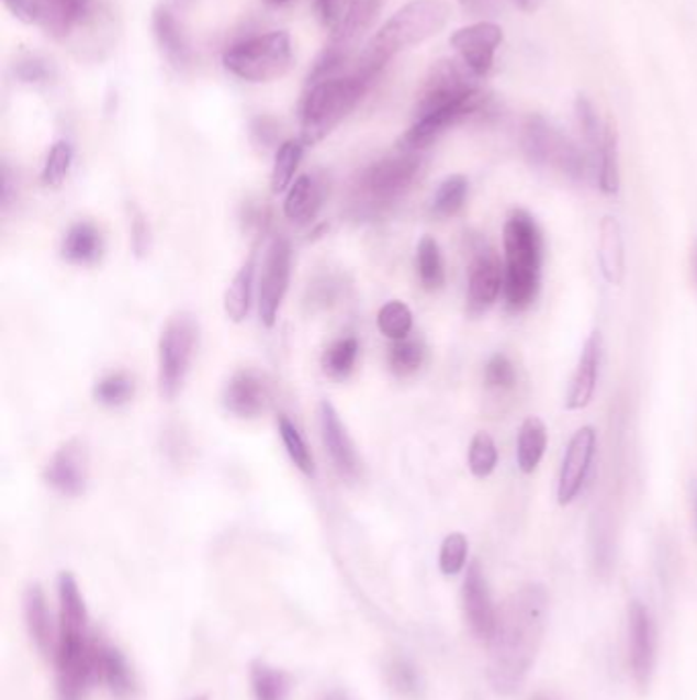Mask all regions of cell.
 <instances>
[{"instance_id": "7bdbcfd3", "label": "cell", "mask_w": 697, "mask_h": 700, "mask_svg": "<svg viewBox=\"0 0 697 700\" xmlns=\"http://www.w3.org/2000/svg\"><path fill=\"white\" fill-rule=\"evenodd\" d=\"M497 447H495V441L491 438V434L476 433L471 441V447H469V469L473 476L479 479H485L490 477L495 467H497Z\"/></svg>"}, {"instance_id": "52a82bcc", "label": "cell", "mask_w": 697, "mask_h": 700, "mask_svg": "<svg viewBox=\"0 0 697 700\" xmlns=\"http://www.w3.org/2000/svg\"><path fill=\"white\" fill-rule=\"evenodd\" d=\"M421 168V156L417 152L401 149L400 154L386 156L367 166L355 182V201L364 209L389 208L409 191Z\"/></svg>"}, {"instance_id": "9c48e42d", "label": "cell", "mask_w": 697, "mask_h": 700, "mask_svg": "<svg viewBox=\"0 0 697 700\" xmlns=\"http://www.w3.org/2000/svg\"><path fill=\"white\" fill-rule=\"evenodd\" d=\"M479 80L481 76L475 75L460 58L436 62L428 76L424 78L416 107V120L469 103L481 92Z\"/></svg>"}, {"instance_id": "94428289", "label": "cell", "mask_w": 697, "mask_h": 700, "mask_svg": "<svg viewBox=\"0 0 697 700\" xmlns=\"http://www.w3.org/2000/svg\"><path fill=\"white\" fill-rule=\"evenodd\" d=\"M193 700H209L207 697H196V699Z\"/></svg>"}, {"instance_id": "603a6c76", "label": "cell", "mask_w": 697, "mask_h": 700, "mask_svg": "<svg viewBox=\"0 0 697 700\" xmlns=\"http://www.w3.org/2000/svg\"><path fill=\"white\" fill-rule=\"evenodd\" d=\"M35 21L54 37H66L92 13V0H33Z\"/></svg>"}, {"instance_id": "ee69618b", "label": "cell", "mask_w": 697, "mask_h": 700, "mask_svg": "<svg viewBox=\"0 0 697 700\" xmlns=\"http://www.w3.org/2000/svg\"><path fill=\"white\" fill-rule=\"evenodd\" d=\"M72 158H75V149L68 142L60 140L52 146L47 158H45L44 170H42V182L45 187H60L70 173Z\"/></svg>"}, {"instance_id": "d590c367", "label": "cell", "mask_w": 697, "mask_h": 700, "mask_svg": "<svg viewBox=\"0 0 697 700\" xmlns=\"http://www.w3.org/2000/svg\"><path fill=\"white\" fill-rule=\"evenodd\" d=\"M352 58V49L346 45L334 44L329 42L326 49L317 56V60L313 62L312 70L307 75V89L313 85L326 82L331 78L344 76V68L348 66V62Z\"/></svg>"}, {"instance_id": "8992f818", "label": "cell", "mask_w": 697, "mask_h": 700, "mask_svg": "<svg viewBox=\"0 0 697 700\" xmlns=\"http://www.w3.org/2000/svg\"><path fill=\"white\" fill-rule=\"evenodd\" d=\"M521 148L530 163L549 166L573 180L594 175V156L583 152L542 115H530L521 130Z\"/></svg>"}, {"instance_id": "cb8c5ba5", "label": "cell", "mask_w": 697, "mask_h": 700, "mask_svg": "<svg viewBox=\"0 0 697 700\" xmlns=\"http://www.w3.org/2000/svg\"><path fill=\"white\" fill-rule=\"evenodd\" d=\"M597 263L604 279L609 285H622L626 277V246H623L622 225L606 215L599 224V242H597Z\"/></svg>"}, {"instance_id": "bcb514c9", "label": "cell", "mask_w": 697, "mask_h": 700, "mask_svg": "<svg viewBox=\"0 0 697 700\" xmlns=\"http://www.w3.org/2000/svg\"><path fill=\"white\" fill-rule=\"evenodd\" d=\"M575 115H577L578 130L583 134V140L592 149V156L599 158L604 130H602L599 120H597L594 104L589 103L585 97H578L577 101H575Z\"/></svg>"}, {"instance_id": "db71d44e", "label": "cell", "mask_w": 697, "mask_h": 700, "mask_svg": "<svg viewBox=\"0 0 697 700\" xmlns=\"http://www.w3.org/2000/svg\"><path fill=\"white\" fill-rule=\"evenodd\" d=\"M2 2L21 23H33L35 21L33 0H2Z\"/></svg>"}, {"instance_id": "8d00e7d4", "label": "cell", "mask_w": 697, "mask_h": 700, "mask_svg": "<svg viewBox=\"0 0 697 700\" xmlns=\"http://www.w3.org/2000/svg\"><path fill=\"white\" fill-rule=\"evenodd\" d=\"M303 148H305V144L301 140H286L277 149L272 177H270V187L274 193H282L293 182L295 170L303 158Z\"/></svg>"}, {"instance_id": "f6af8a7d", "label": "cell", "mask_w": 697, "mask_h": 700, "mask_svg": "<svg viewBox=\"0 0 697 700\" xmlns=\"http://www.w3.org/2000/svg\"><path fill=\"white\" fill-rule=\"evenodd\" d=\"M466 557H469V538L462 533H450L440 547V557H438L440 571L445 576H459L466 566Z\"/></svg>"}, {"instance_id": "83f0119b", "label": "cell", "mask_w": 697, "mask_h": 700, "mask_svg": "<svg viewBox=\"0 0 697 700\" xmlns=\"http://www.w3.org/2000/svg\"><path fill=\"white\" fill-rule=\"evenodd\" d=\"M61 256L72 265H92L103 256V236L90 222H76L61 244Z\"/></svg>"}, {"instance_id": "91938a15", "label": "cell", "mask_w": 697, "mask_h": 700, "mask_svg": "<svg viewBox=\"0 0 697 700\" xmlns=\"http://www.w3.org/2000/svg\"><path fill=\"white\" fill-rule=\"evenodd\" d=\"M270 2H274V4H282V2H286V0H270Z\"/></svg>"}, {"instance_id": "681fc988", "label": "cell", "mask_w": 697, "mask_h": 700, "mask_svg": "<svg viewBox=\"0 0 697 700\" xmlns=\"http://www.w3.org/2000/svg\"><path fill=\"white\" fill-rule=\"evenodd\" d=\"M132 246H134V253L137 256H146L149 253V246H151L148 222L139 211H135L134 224H132Z\"/></svg>"}, {"instance_id": "8fae6325", "label": "cell", "mask_w": 697, "mask_h": 700, "mask_svg": "<svg viewBox=\"0 0 697 700\" xmlns=\"http://www.w3.org/2000/svg\"><path fill=\"white\" fill-rule=\"evenodd\" d=\"M504 293V265L493 248L479 242L473 251L466 287V313L479 318L490 312Z\"/></svg>"}, {"instance_id": "836d02e7", "label": "cell", "mask_w": 697, "mask_h": 700, "mask_svg": "<svg viewBox=\"0 0 697 700\" xmlns=\"http://www.w3.org/2000/svg\"><path fill=\"white\" fill-rule=\"evenodd\" d=\"M250 686L254 700H286L291 688L286 674L265 662H254L250 666Z\"/></svg>"}, {"instance_id": "f907efd6", "label": "cell", "mask_w": 697, "mask_h": 700, "mask_svg": "<svg viewBox=\"0 0 697 700\" xmlns=\"http://www.w3.org/2000/svg\"><path fill=\"white\" fill-rule=\"evenodd\" d=\"M16 76L27 82V85H35V82H44L49 78V70L45 66V62L42 60H27L21 62L16 66Z\"/></svg>"}, {"instance_id": "f35d334b", "label": "cell", "mask_w": 697, "mask_h": 700, "mask_svg": "<svg viewBox=\"0 0 697 700\" xmlns=\"http://www.w3.org/2000/svg\"><path fill=\"white\" fill-rule=\"evenodd\" d=\"M279 434H281L282 445L286 448L291 462L295 463L299 471L307 477L315 476V459H313L312 451L307 447L305 438L299 433L297 426L284 414L279 416Z\"/></svg>"}, {"instance_id": "b9f144b4", "label": "cell", "mask_w": 697, "mask_h": 700, "mask_svg": "<svg viewBox=\"0 0 697 700\" xmlns=\"http://www.w3.org/2000/svg\"><path fill=\"white\" fill-rule=\"evenodd\" d=\"M134 379L125 373H109L103 379L97 381V386L92 389L94 400L103 405H121L127 403L134 398Z\"/></svg>"}, {"instance_id": "4fadbf2b", "label": "cell", "mask_w": 697, "mask_h": 700, "mask_svg": "<svg viewBox=\"0 0 697 700\" xmlns=\"http://www.w3.org/2000/svg\"><path fill=\"white\" fill-rule=\"evenodd\" d=\"M291 244L286 238H274L268 248L267 260L260 277V301H258V312L260 320L267 329H272L277 324L279 310H281L282 299L286 296L289 281H291Z\"/></svg>"}, {"instance_id": "d6986e66", "label": "cell", "mask_w": 697, "mask_h": 700, "mask_svg": "<svg viewBox=\"0 0 697 700\" xmlns=\"http://www.w3.org/2000/svg\"><path fill=\"white\" fill-rule=\"evenodd\" d=\"M319 426H322L324 445H326L327 453L336 465V469L340 471V476L350 477V479L357 477L358 471H360V457H358L357 447L346 431L340 414L327 400L319 403Z\"/></svg>"}, {"instance_id": "680465c9", "label": "cell", "mask_w": 697, "mask_h": 700, "mask_svg": "<svg viewBox=\"0 0 697 700\" xmlns=\"http://www.w3.org/2000/svg\"><path fill=\"white\" fill-rule=\"evenodd\" d=\"M528 700H557L552 695H547V692H538L535 697H530Z\"/></svg>"}, {"instance_id": "44dd1931", "label": "cell", "mask_w": 697, "mask_h": 700, "mask_svg": "<svg viewBox=\"0 0 697 700\" xmlns=\"http://www.w3.org/2000/svg\"><path fill=\"white\" fill-rule=\"evenodd\" d=\"M23 616H25V626H27V633H30L31 641L35 643V647L44 656H56L60 631H56V626H54L44 588L37 581L30 584L25 595H23Z\"/></svg>"}, {"instance_id": "7dc6e473", "label": "cell", "mask_w": 697, "mask_h": 700, "mask_svg": "<svg viewBox=\"0 0 697 700\" xmlns=\"http://www.w3.org/2000/svg\"><path fill=\"white\" fill-rule=\"evenodd\" d=\"M386 676H389V685L401 695H414L419 690V674L416 666L407 659H401V657L393 659L386 668Z\"/></svg>"}, {"instance_id": "c3c4849f", "label": "cell", "mask_w": 697, "mask_h": 700, "mask_svg": "<svg viewBox=\"0 0 697 700\" xmlns=\"http://www.w3.org/2000/svg\"><path fill=\"white\" fill-rule=\"evenodd\" d=\"M485 386L490 389H511L516 384V369L509 358L497 353L485 365Z\"/></svg>"}, {"instance_id": "30bf717a", "label": "cell", "mask_w": 697, "mask_h": 700, "mask_svg": "<svg viewBox=\"0 0 697 700\" xmlns=\"http://www.w3.org/2000/svg\"><path fill=\"white\" fill-rule=\"evenodd\" d=\"M56 668H58V692L61 700H80L94 682L92 641L87 629L58 626Z\"/></svg>"}, {"instance_id": "f546056e", "label": "cell", "mask_w": 697, "mask_h": 700, "mask_svg": "<svg viewBox=\"0 0 697 700\" xmlns=\"http://www.w3.org/2000/svg\"><path fill=\"white\" fill-rule=\"evenodd\" d=\"M254 270H256V260L254 254L248 258V263L239 268L238 275L234 277L232 285L225 291L223 298V308L232 322H244L250 312V303H252V285Z\"/></svg>"}, {"instance_id": "9f6ffc18", "label": "cell", "mask_w": 697, "mask_h": 700, "mask_svg": "<svg viewBox=\"0 0 697 700\" xmlns=\"http://www.w3.org/2000/svg\"><path fill=\"white\" fill-rule=\"evenodd\" d=\"M322 700H348V697H346V692H341V690H331V692H327L326 697Z\"/></svg>"}, {"instance_id": "f5cc1de1", "label": "cell", "mask_w": 697, "mask_h": 700, "mask_svg": "<svg viewBox=\"0 0 697 700\" xmlns=\"http://www.w3.org/2000/svg\"><path fill=\"white\" fill-rule=\"evenodd\" d=\"M462 9L475 16L497 15L504 7V0H460Z\"/></svg>"}, {"instance_id": "4316f807", "label": "cell", "mask_w": 697, "mask_h": 700, "mask_svg": "<svg viewBox=\"0 0 697 700\" xmlns=\"http://www.w3.org/2000/svg\"><path fill=\"white\" fill-rule=\"evenodd\" d=\"M383 4H385V0H355L352 7L346 11V15L341 16L338 27L331 31L329 42L355 49L358 40L371 30L372 23L376 21V16L383 9Z\"/></svg>"}, {"instance_id": "4dcf8cb0", "label": "cell", "mask_w": 697, "mask_h": 700, "mask_svg": "<svg viewBox=\"0 0 697 700\" xmlns=\"http://www.w3.org/2000/svg\"><path fill=\"white\" fill-rule=\"evenodd\" d=\"M58 600H60V626L87 629L89 611L80 592V586L70 571H61L58 576Z\"/></svg>"}, {"instance_id": "6125c7cd", "label": "cell", "mask_w": 697, "mask_h": 700, "mask_svg": "<svg viewBox=\"0 0 697 700\" xmlns=\"http://www.w3.org/2000/svg\"><path fill=\"white\" fill-rule=\"evenodd\" d=\"M696 270H697V251H696Z\"/></svg>"}, {"instance_id": "e575fe53", "label": "cell", "mask_w": 697, "mask_h": 700, "mask_svg": "<svg viewBox=\"0 0 697 700\" xmlns=\"http://www.w3.org/2000/svg\"><path fill=\"white\" fill-rule=\"evenodd\" d=\"M469 195V180L462 175H452L438 187L431 199V215L438 220H446L457 215L464 208Z\"/></svg>"}, {"instance_id": "484cf974", "label": "cell", "mask_w": 697, "mask_h": 700, "mask_svg": "<svg viewBox=\"0 0 697 700\" xmlns=\"http://www.w3.org/2000/svg\"><path fill=\"white\" fill-rule=\"evenodd\" d=\"M151 25L156 40L162 47L164 56L175 68H184L191 62V49L184 40V33L180 30L179 21L175 13L168 7H156L154 16H151Z\"/></svg>"}, {"instance_id": "816d5d0a", "label": "cell", "mask_w": 697, "mask_h": 700, "mask_svg": "<svg viewBox=\"0 0 697 700\" xmlns=\"http://www.w3.org/2000/svg\"><path fill=\"white\" fill-rule=\"evenodd\" d=\"M277 134H279L277 125H274L272 121L267 120V118H260V120L254 121L252 137L256 146L270 148V146L274 144V140H277Z\"/></svg>"}, {"instance_id": "7a4b0ae2", "label": "cell", "mask_w": 697, "mask_h": 700, "mask_svg": "<svg viewBox=\"0 0 697 700\" xmlns=\"http://www.w3.org/2000/svg\"><path fill=\"white\" fill-rule=\"evenodd\" d=\"M504 298L511 312H524L540 293L544 240L535 218L516 209L504 225Z\"/></svg>"}, {"instance_id": "ffe728a7", "label": "cell", "mask_w": 697, "mask_h": 700, "mask_svg": "<svg viewBox=\"0 0 697 700\" xmlns=\"http://www.w3.org/2000/svg\"><path fill=\"white\" fill-rule=\"evenodd\" d=\"M602 348H604L602 334L595 330L581 351L577 371L573 375L566 398H564L566 410H583L594 400L597 379H599V365H602Z\"/></svg>"}, {"instance_id": "f1b7e54d", "label": "cell", "mask_w": 697, "mask_h": 700, "mask_svg": "<svg viewBox=\"0 0 697 700\" xmlns=\"http://www.w3.org/2000/svg\"><path fill=\"white\" fill-rule=\"evenodd\" d=\"M549 445V433L540 418L524 420L518 434V465L521 474H535Z\"/></svg>"}, {"instance_id": "5b68a950", "label": "cell", "mask_w": 697, "mask_h": 700, "mask_svg": "<svg viewBox=\"0 0 697 700\" xmlns=\"http://www.w3.org/2000/svg\"><path fill=\"white\" fill-rule=\"evenodd\" d=\"M223 66L246 82H272L293 66V45L286 31L256 35L225 49Z\"/></svg>"}, {"instance_id": "d4e9b609", "label": "cell", "mask_w": 697, "mask_h": 700, "mask_svg": "<svg viewBox=\"0 0 697 700\" xmlns=\"http://www.w3.org/2000/svg\"><path fill=\"white\" fill-rule=\"evenodd\" d=\"M324 197V182L312 175H303L289 189L284 199V215L297 224H310L322 208Z\"/></svg>"}, {"instance_id": "3957f363", "label": "cell", "mask_w": 697, "mask_h": 700, "mask_svg": "<svg viewBox=\"0 0 697 700\" xmlns=\"http://www.w3.org/2000/svg\"><path fill=\"white\" fill-rule=\"evenodd\" d=\"M450 15L452 9L446 0H412L386 21L364 47V54L386 66V62L400 52L438 35Z\"/></svg>"}, {"instance_id": "60d3db41", "label": "cell", "mask_w": 697, "mask_h": 700, "mask_svg": "<svg viewBox=\"0 0 697 700\" xmlns=\"http://www.w3.org/2000/svg\"><path fill=\"white\" fill-rule=\"evenodd\" d=\"M376 324L386 338L403 341L409 336V332L414 329V313L409 310V305L393 299V301H386L385 305L381 308Z\"/></svg>"}, {"instance_id": "11a10c76", "label": "cell", "mask_w": 697, "mask_h": 700, "mask_svg": "<svg viewBox=\"0 0 697 700\" xmlns=\"http://www.w3.org/2000/svg\"><path fill=\"white\" fill-rule=\"evenodd\" d=\"M514 2L518 4L521 11H526V13H535V11H538V9L542 7V2H544V0H514Z\"/></svg>"}, {"instance_id": "6f0895ef", "label": "cell", "mask_w": 697, "mask_h": 700, "mask_svg": "<svg viewBox=\"0 0 697 700\" xmlns=\"http://www.w3.org/2000/svg\"><path fill=\"white\" fill-rule=\"evenodd\" d=\"M196 0H175V4L179 7L180 11H187V9H191Z\"/></svg>"}, {"instance_id": "74e56055", "label": "cell", "mask_w": 697, "mask_h": 700, "mask_svg": "<svg viewBox=\"0 0 697 700\" xmlns=\"http://www.w3.org/2000/svg\"><path fill=\"white\" fill-rule=\"evenodd\" d=\"M424 358H426V346L416 338L395 341L391 344L389 355H386L389 369L397 377H409V375L419 371V367L424 365Z\"/></svg>"}, {"instance_id": "2e32d148", "label": "cell", "mask_w": 697, "mask_h": 700, "mask_svg": "<svg viewBox=\"0 0 697 700\" xmlns=\"http://www.w3.org/2000/svg\"><path fill=\"white\" fill-rule=\"evenodd\" d=\"M462 609H464L466 623L471 626L476 640L490 643L493 633H495V626H497L499 611L493 604L490 586H487L485 574L479 566V562H473L469 566L464 581H462Z\"/></svg>"}, {"instance_id": "ba28073f", "label": "cell", "mask_w": 697, "mask_h": 700, "mask_svg": "<svg viewBox=\"0 0 697 700\" xmlns=\"http://www.w3.org/2000/svg\"><path fill=\"white\" fill-rule=\"evenodd\" d=\"M199 343V324L193 315H172L158 344V388L164 400H175L187 381Z\"/></svg>"}, {"instance_id": "7c38bea8", "label": "cell", "mask_w": 697, "mask_h": 700, "mask_svg": "<svg viewBox=\"0 0 697 700\" xmlns=\"http://www.w3.org/2000/svg\"><path fill=\"white\" fill-rule=\"evenodd\" d=\"M628 662L640 690H647L656 666V626L647 604L634 600L628 609Z\"/></svg>"}, {"instance_id": "6da1fadb", "label": "cell", "mask_w": 697, "mask_h": 700, "mask_svg": "<svg viewBox=\"0 0 697 700\" xmlns=\"http://www.w3.org/2000/svg\"><path fill=\"white\" fill-rule=\"evenodd\" d=\"M549 623V598L540 586H526L499 609L491 637L487 680L497 695H516L535 668Z\"/></svg>"}, {"instance_id": "7402d4cb", "label": "cell", "mask_w": 697, "mask_h": 700, "mask_svg": "<svg viewBox=\"0 0 697 700\" xmlns=\"http://www.w3.org/2000/svg\"><path fill=\"white\" fill-rule=\"evenodd\" d=\"M92 664L94 682L106 686L115 697H127L134 690V671L117 647L92 641Z\"/></svg>"}, {"instance_id": "ab89813d", "label": "cell", "mask_w": 697, "mask_h": 700, "mask_svg": "<svg viewBox=\"0 0 697 700\" xmlns=\"http://www.w3.org/2000/svg\"><path fill=\"white\" fill-rule=\"evenodd\" d=\"M357 358V338H340V341L327 346L326 353L322 357V367L331 379H346L355 369Z\"/></svg>"}, {"instance_id": "1f68e13d", "label": "cell", "mask_w": 697, "mask_h": 700, "mask_svg": "<svg viewBox=\"0 0 697 700\" xmlns=\"http://www.w3.org/2000/svg\"><path fill=\"white\" fill-rule=\"evenodd\" d=\"M597 182H599V189L606 195H616L620 191V154H618V132L614 121H608L604 127Z\"/></svg>"}, {"instance_id": "ac0fdd59", "label": "cell", "mask_w": 697, "mask_h": 700, "mask_svg": "<svg viewBox=\"0 0 697 700\" xmlns=\"http://www.w3.org/2000/svg\"><path fill=\"white\" fill-rule=\"evenodd\" d=\"M270 402L272 391L267 377L252 369L236 373L223 389V405L234 416H260L262 412H267Z\"/></svg>"}, {"instance_id": "277c9868", "label": "cell", "mask_w": 697, "mask_h": 700, "mask_svg": "<svg viewBox=\"0 0 697 700\" xmlns=\"http://www.w3.org/2000/svg\"><path fill=\"white\" fill-rule=\"evenodd\" d=\"M369 87V82L350 73L310 87L301 103V142L305 146L322 142L352 113Z\"/></svg>"}, {"instance_id": "e0dca14e", "label": "cell", "mask_w": 697, "mask_h": 700, "mask_svg": "<svg viewBox=\"0 0 697 700\" xmlns=\"http://www.w3.org/2000/svg\"><path fill=\"white\" fill-rule=\"evenodd\" d=\"M504 40V31L491 21H479L469 27L454 31L450 44L459 52L460 60L464 62L475 75H487L493 66L495 52Z\"/></svg>"}, {"instance_id": "d6a6232c", "label": "cell", "mask_w": 697, "mask_h": 700, "mask_svg": "<svg viewBox=\"0 0 697 700\" xmlns=\"http://www.w3.org/2000/svg\"><path fill=\"white\" fill-rule=\"evenodd\" d=\"M417 275L426 291H438L445 287V260L438 242L424 236L417 244Z\"/></svg>"}, {"instance_id": "5bb4252c", "label": "cell", "mask_w": 697, "mask_h": 700, "mask_svg": "<svg viewBox=\"0 0 697 700\" xmlns=\"http://www.w3.org/2000/svg\"><path fill=\"white\" fill-rule=\"evenodd\" d=\"M595 448H597V433L594 426H583L573 434L564 453L561 474H559L557 498L561 507H569L583 490L594 465Z\"/></svg>"}, {"instance_id": "9a60e30c", "label": "cell", "mask_w": 697, "mask_h": 700, "mask_svg": "<svg viewBox=\"0 0 697 700\" xmlns=\"http://www.w3.org/2000/svg\"><path fill=\"white\" fill-rule=\"evenodd\" d=\"M89 451L80 438L64 443L45 467L44 479L61 496H80L89 486Z\"/></svg>"}]
</instances>
